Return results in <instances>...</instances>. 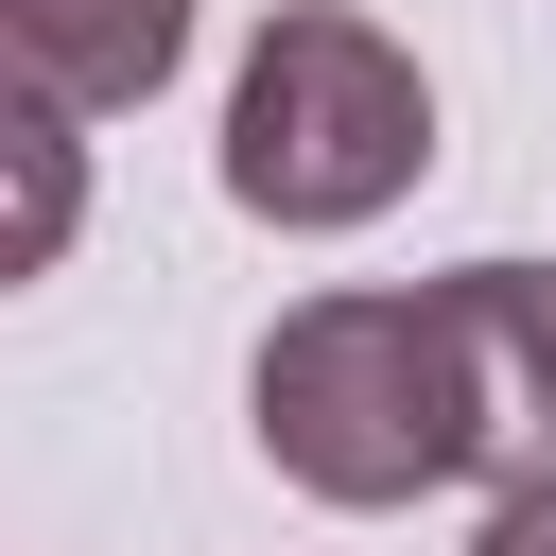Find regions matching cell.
<instances>
[{
    "mask_svg": "<svg viewBox=\"0 0 556 556\" xmlns=\"http://www.w3.org/2000/svg\"><path fill=\"white\" fill-rule=\"evenodd\" d=\"M70 243V104H35L17 87V278Z\"/></svg>",
    "mask_w": 556,
    "mask_h": 556,
    "instance_id": "5",
    "label": "cell"
},
{
    "mask_svg": "<svg viewBox=\"0 0 556 556\" xmlns=\"http://www.w3.org/2000/svg\"><path fill=\"white\" fill-rule=\"evenodd\" d=\"M243 417H261L278 486H313V504H417V486H469L434 295H295V313L261 330V365H243Z\"/></svg>",
    "mask_w": 556,
    "mask_h": 556,
    "instance_id": "2",
    "label": "cell"
},
{
    "mask_svg": "<svg viewBox=\"0 0 556 556\" xmlns=\"http://www.w3.org/2000/svg\"><path fill=\"white\" fill-rule=\"evenodd\" d=\"M434 330H452L469 486L486 504H539L556 486V261H452L434 278Z\"/></svg>",
    "mask_w": 556,
    "mask_h": 556,
    "instance_id": "3",
    "label": "cell"
},
{
    "mask_svg": "<svg viewBox=\"0 0 556 556\" xmlns=\"http://www.w3.org/2000/svg\"><path fill=\"white\" fill-rule=\"evenodd\" d=\"M469 556H556V486H539V504H486V539H469Z\"/></svg>",
    "mask_w": 556,
    "mask_h": 556,
    "instance_id": "6",
    "label": "cell"
},
{
    "mask_svg": "<svg viewBox=\"0 0 556 556\" xmlns=\"http://www.w3.org/2000/svg\"><path fill=\"white\" fill-rule=\"evenodd\" d=\"M417 174H434V87H417V52H400L382 17H348V0H278L261 52H243V87H226V208L330 243V226L400 208Z\"/></svg>",
    "mask_w": 556,
    "mask_h": 556,
    "instance_id": "1",
    "label": "cell"
},
{
    "mask_svg": "<svg viewBox=\"0 0 556 556\" xmlns=\"http://www.w3.org/2000/svg\"><path fill=\"white\" fill-rule=\"evenodd\" d=\"M0 52L35 104L104 122V104H156L174 52H191V0H0Z\"/></svg>",
    "mask_w": 556,
    "mask_h": 556,
    "instance_id": "4",
    "label": "cell"
}]
</instances>
